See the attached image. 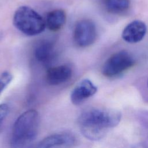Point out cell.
I'll return each mask as SVG.
<instances>
[{
    "instance_id": "1",
    "label": "cell",
    "mask_w": 148,
    "mask_h": 148,
    "mask_svg": "<svg viewBox=\"0 0 148 148\" xmlns=\"http://www.w3.org/2000/svg\"><path fill=\"white\" fill-rule=\"evenodd\" d=\"M121 113L113 109L92 108L83 112L78 119L82 135L88 139L98 140L121 120Z\"/></svg>"
},
{
    "instance_id": "2",
    "label": "cell",
    "mask_w": 148,
    "mask_h": 148,
    "mask_svg": "<svg viewBox=\"0 0 148 148\" xmlns=\"http://www.w3.org/2000/svg\"><path fill=\"white\" fill-rule=\"evenodd\" d=\"M39 114L34 109L28 110L15 121L12 132L10 144L14 147H22L32 142L39 129Z\"/></svg>"
},
{
    "instance_id": "3",
    "label": "cell",
    "mask_w": 148,
    "mask_h": 148,
    "mask_svg": "<svg viewBox=\"0 0 148 148\" xmlns=\"http://www.w3.org/2000/svg\"><path fill=\"white\" fill-rule=\"evenodd\" d=\"M13 24L20 32L28 36H34L42 32L45 28V21L35 10L29 6H21L15 12Z\"/></svg>"
},
{
    "instance_id": "4",
    "label": "cell",
    "mask_w": 148,
    "mask_h": 148,
    "mask_svg": "<svg viewBox=\"0 0 148 148\" xmlns=\"http://www.w3.org/2000/svg\"><path fill=\"white\" fill-rule=\"evenodd\" d=\"M134 59L126 51H120L110 56L102 68L103 75L107 77L117 76L132 67Z\"/></svg>"
},
{
    "instance_id": "5",
    "label": "cell",
    "mask_w": 148,
    "mask_h": 148,
    "mask_svg": "<svg viewBox=\"0 0 148 148\" xmlns=\"http://www.w3.org/2000/svg\"><path fill=\"white\" fill-rule=\"evenodd\" d=\"M97 38V29L93 21L83 19L77 22L73 31V40L81 47L91 45Z\"/></svg>"
},
{
    "instance_id": "6",
    "label": "cell",
    "mask_w": 148,
    "mask_h": 148,
    "mask_svg": "<svg viewBox=\"0 0 148 148\" xmlns=\"http://www.w3.org/2000/svg\"><path fill=\"white\" fill-rule=\"evenodd\" d=\"M76 143L75 136L68 132H61L47 136L38 144L40 148L71 147Z\"/></svg>"
},
{
    "instance_id": "7",
    "label": "cell",
    "mask_w": 148,
    "mask_h": 148,
    "mask_svg": "<svg viewBox=\"0 0 148 148\" xmlns=\"http://www.w3.org/2000/svg\"><path fill=\"white\" fill-rule=\"evenodd\" d=\"M97 91V87L89 79H85L79 82L71 94V101L75 105L83 102L94 95Z\"/></svg>"
},
{
    "instance_id": "8",
    "label": "cell",
    "mask_w": 148,
    "mask_h": 148,
    "mask_svg": "<svg viewBox=\"0 0 148 148\" xmlns=\"http://www.w3.org/2000/svg\"><path fill=\"white\" fill-rule=\"evenodd\" d=\"M72 75L71 68L67 65H61L49 68L46 74L47 83L51 86H57L68 81Z\"/></svg>"
},
{
    "instance_id": "9",
    "label": "cell",
    "mask_w": 148,
    "mask_h": 148,
    "mask_svg": "<svg viewBox=\"0 0 148 148\" xmlns=\"http://www.w3.org/2000/svg\"><path fill=\"white\" fill-rule=\"evenodd\" d=\"M146 30L145 23L140 20H134L124 28L122 32V38L128 43H138L143 39Z\"/></svg>"
},
{
    "instance_id": "10",
    "label": "cell",
    "mask_w": 148,
    "mask_h": 148,
    "mask_svg": "<svg viewBox=\"0 0 148 148\" xmlns=\"http://www.w3.org/2000/svg\"><path fill=\"white\" fill-rule=\"evenodd\" d=\"M34 56L36 60L42 64L50 63L54 56V47L53 43L47 40L39 42L35 47Z\"/></svg>"
},
{
    "instance_id": "11",
    "label": "cell",
    "mask_w": 148,
    "mask_h": 148,
    "mask_svg": "<svg viewBox=\"0 0 148 148\" xmlns=\"http://www.w3.org/2000/svg\"><path fill=\"white\" fill-rule=\"evenodd\" d=\"M66 21V14L62 9H56L49 12L46 16V26L51 31L60 30Z\"/></svg>"
},
{
    "instance_id": "12",
    "label": "cell",
    "mask_w": 148,
    "mask_h": 148,
    "mask_svg": "<svg viewBox=\"0 0 148 148\" xmlns=\"http://www.w3.org/2000/svg\"><path fill=\"white\" fill-rule=\"evenodd\" d=\"M106 10L112 14H121L127 11L130 6V0H102Z\"/></svg>"
},
{
    "instance_id": "13",
    "label": "cell",
    "mask_w": 148,
    "mask_h": 148,
    "mask_svg": "<svg viewBox=\"0 0 148 148\" xmlns=\"http://www.w3.org/2000/svg\"><path fill=\"white\" fill-rule=\"evenodd\" d=\"M12 75L8 72H4L0 75V95L12 80Z\"/></svg>"
},
{
    "instance_id": "14",
    "label": "cell",
    "mask_w": 148,
    "mask_h": 148,
    "mask_svg": "<svg viewBox=\"0 0 148 148\" xmlns=\"http://www.w3.org/2000/svg\"><path fill=\"white\" fill-rule=\"evenodd\" d=\"M9 112V106L7 103L0 104V127Z\"/></svg>"
},
{
    "instance_id": "15",
    "label": "cell",
    "mask_w": 148,
    "mask_h": 148,
    "mask_svg": "<svg viewBox=\"0 0 148 148\" xmlns=\"http://www.w3.org/2000/svg\"><path fill=\"white\" fill-rule=\"evenodd\" d=\"M2 38V34L1 33V32H0V40H1Z\"/></svg>"
},
{
    "instance_id": "16",
    "label": "cell",
    "mask_w": 148,
    "mask_h": 148,
    "mask_svg": "<svg viewBox=\"0 0 148 148\" xmlns=\"http://www.w3.org/2000/svg\"><path fill=\"white\" fill-rule=\"evenodd\" d=\"M147 86H148V81H147Z\"/></svg>"
}]
</instances>
